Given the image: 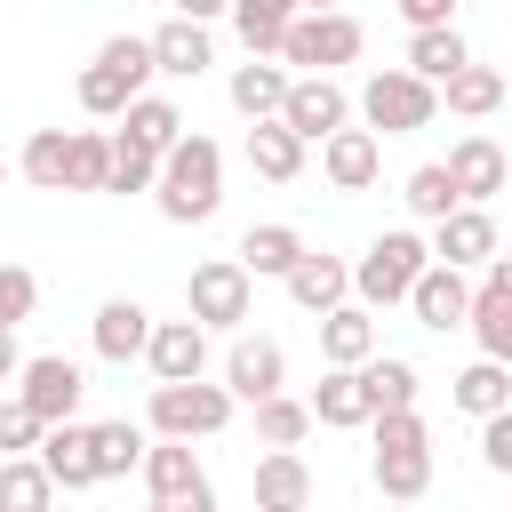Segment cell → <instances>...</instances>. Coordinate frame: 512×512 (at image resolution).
<instances>
[{
  "label": "cell",
  "instance_id": "6da1fadb",
  "mask_svg": "<svg viewBox=\"0 0 512 512\" xmlns=\"http://www.w3.org/2000/svg\"><path fill=\"white\" fill-rule=\"evenodd\" d=\"M152 192H160V216L168 224H208L216 200H224V152L216 136H176L152 168Z\"/></svg>",
  "mask_w": 512,
  "mask_h": 512
},
{
  "label": "cell",
  "instance_id": "7a4b0ae2",
  "mask_svg": "<svg viewBox=\"0 0 512 512\" xmlns=\"http://www.w3.org/2000/svg\"><path fill=\"white\" fill-rule=\"evenodd\" d=\"M432 112H440V88L424 72H408V64L368 72V88H360V120L376 136H416V128H432Z\"/></svg>",
  "mask_w": 512,
  "mask_h": 512
},
{
  "label": "cell",
  "instance_id": "3957f363",
  "mask_svg": "<svg viewBox=\"0 0 512 512\" xmlns=\"http://www.w3.org/2000/svg\"><path fill=\"white\" fill-rule=\"evenodd\" d=\"M272 56H280V64H304V72H336V64L360 56V16H344V8H304V16L280 24V48H272Z\"/></svg>",
  "mask_w": 512,
  "mask_h": 512
},
{
  "label": "cell",
  "instance_id": "277c9868",
  "mask_svg": "<svg viewBox=\"0 0 512 512\" xmlns=\"http://www.w3.org/2000/svg\"><path fill=\"white\" fill-rule=\"evenodd\" d=\"M144 80H152V48H144L136 32H112V40L96 48V64L80 72V112H96V120H120V104H128Z\"/></svg>",
  "mask_w": 512,
  "mask_h": 512
},
{
  "label": "cell",
  "instance_id": "5b68a950",
  "mask_svg": "<svg viewBox=\"0 0 512 512\" xmlns=\"http://www.w3.org/2000/svg\"><path fill=\"white\" fill-rule=\"evenodd\" d=\"M224 424H232V392H224V384H200V376L152 384V432H168V440H208V432H224Z\"/></svg>",
  "mask_w": 512,
  "mask_h": 512
},
{
  "label": "cell",
  "instance_id": "8992f818",
  "mask_svg": "<svg viewBox=\"0 0 512 512\" xmlns=\"http://www.w3.org/2000/svg\"><path fill=\"white\" fill-rule=\"evenodd\" d=\"M424 256H432V248H424L416 232H376V248L352 264V296H360L368 312L400 304V296H408V280L424 272Z\"/></svg>",
  "mask_w": 512,
  "mask_h": 512
},
{
  "label": "cell",
  "instance_id": "52a82bcc",
  "mask_svg": "<svg viewBox=\"0 0 512 512\" xmlns=\"http://www.w3.org/2000/svg\"><path fill=\"white\" fill-rule=\"evenodd\" d=\"M136 464H144V488H152L160 512H208V504H216V488H208L192 440H168V432H160V448H144Z\"/></svg>",
  "mask_w": 512,
  "mask_h": 512
},
{
  "label": "cell",
  "instance_id": "ba28073f",
  "mask_svg": "<svg viewBox=\"0 0 512 512\" xmlns=\"http://www.w3.org/2000/svg\"><path fill=\"white\" fill-rule=\"evenodd\" d=\"M248 296H256V280L240 272V256H208V264H192V280H184V304H192L200 328H240V320H248Z\"/></svg>",
  "mask_w": 512,
  "mask_h": 512
},
{
  "label": "cell",
  "instance_id": "9c48e42d",
  "mask_svg": "<svg viewBox=\"0 0 512 512\" xmlns=\"http://www.w3.org/2000/svg\"><path fill=\"white\" fill-rule=\"evenodd\" d=\"M464 328L480 336L488 360H512V264H504V256L480 264V288L464 296Z\"/></svg>",
  "mask_w": 512,
  "mask_h": 512
},
{
  "label": "cell",
  "instance_id": "30bf717a",
  "mask_svg": "<svg viewBox=\"0 0 512 512\" xmlns=\"http://www.w3.org/2000/svg\"><path fill=\"white\" fill-rule=\"evenodd\" d=\"M440 264H456V272H472V264H488L496 256V216H488V200H456L448 216H432V240H424Z\"/></svg>",
  "mask_w": 512,
  "mask_h": 512
},
{
  "label": "cell",
  "instance_id": "8fae6325",
  "mask_svg": "<svg viewBox=\"0 0 512 512\" xmlns=\"http://www.w3.org/2000/svg\"><path fill=\"white\" fill-rule=\"evenodd\" d=\"M80 368L64 360V352H40V360H16V400L40 416V424H56V416H72L80 408Z\"/></svg>",
  "mask_w": 512,
  "mask_h": 512
},
{
  "label": "cell",
  "instance_id": "7c38bea8",
  "mask_svg": "<svg viewBox=\"0 0 512 512\" xmlns=\"http://www.w3.org/2000/svg\"><path fill=\"white\" fill-rule=\"evenodd\" d=\"M344 112H352V104H344V88H336L328 72H304V80H288V96H280V112H272V120H288L304 144H320L328 128H344Z\"/></svg>",
  "mask_w": 512,
  "mask_h": 512
},
{
  "label": "cell",
  "instance_id": "4fadbf2b",
  "mask_svg": "<svg viewBox=\"0 0 512 512\" xmlns=\"http://www.w3.org/2000/svg\"><path fill=\"white\" fill-rule=\"evenodd\" d=\"M320 168H328L336 192H368L376 168H384V136L376 128H328L320 136Z\"/></svg>",
  "mask_w": 512,
  "mask_h": 512
},
{
  "label": "cell",
  "instance_id": "5bb4252c",
  "mask_svg": "<svg viewBox=\"0 0 512 512\" xmlns=\"http://www.w3.org/2000/svg\"><path fill=\"white\" fill-rule=\"evenodd\" d=\"M136 360H152L160 384H168V376H200V368H208V328H200L192 312H184V320H152Z\"/></svg>",
  "mask_w": 512,
  "mask_h": 512
},
{
  "label": "cell",
  "instance_id": "9a60e30c",
  "mask_svg": "<svg viewBox=\"0 0 512 512\" xmlns=\"http://www.w3.org/2000/svg\"><path fill=\"white\" fill-rule=\"evenodd\" d=\"M464 296H472V280H464L456 264L424 256V272L408 280V296H400V304H416V320H424V328H464Z\"/></svg>",
  "mask_w": 512,
  "mask_h": 512
},
{
  "label": "cell",
  "instance_id": "2e32d148",
  "mask_svg": "<svg viewBox=\"0 0 512 512\" xmlns=\"http://www.w3.org/2000/svg\"><path fill=\"white\" fill-rule=\"evenodd\" d=\"M32 456L48 464V480H56V488H96V456H88V424H72V416H56V424H40V440H32Z\"/></svg>",
  "mask_w": 512,
  "mask_h": 512
},
{
  "label": "cell",
  "instance_id": "e0dca14e",
  "mask_svg": "<svg viewBox=\"0 0 512 512\" xmlns=\"http://www.w3.org/2000/svg\"><path fill=\"white\" fill-rule=\"evenodd\" d=\"M280 376H288V360H280L272 336H240L224 352V392L232 400H264V392H280Z\"/></svg>",
  "mask_w": 512,
  "mask_h": 512
},
{
  "label": "cell",
  "instance_id": "ac0fdd59",
  "mask_svg": "<svg viewBox=\"0 0 512 512\" xmlns=\"http://www.w3.org/2000/svg\"><path fill=\"white\" fill-rule=\"evenodd\" d=\"M440 168H448L456 200H496V192H504V144H496V136H464Z\"/></svg>",
  "mask_w": 512,
  "mask_h": 512
},
{
  "label": "cell",
  "instance_id": "d6986e66",
  "mask_svg": "<svg viewBox=\"0 0 512 512\" xmlns=\"http://www.w3.org/2000/svg\"><path fill=\"white\" fill-rule=\"evenodd\" d=\"M320 352H328V368H360L368 352H376V312L368 304H328L320 312Z\"/></svg>",
  "mask_w": 512,
  "mask_h": 512
},
{
  "label": "cell",
  "instance_id": "ffe728a7",
  "mask_svg": "<svg viewBox=\"0 0 512 512\" xmlns=\"http://www.w3.org/2000/svg\"><path fill=\"white\" fill-rule=\"evenodd\" d=\"M248 168H256L264 184H296V176H304V136L264 112V120L248 128Z\"/></svg>",
  "mask_w": 512,
  "mask_h": 512
},
{
  "label": "cell",
  "instance_id": "44dd1931",
  "mask_svg": "<svg viewBox=\"0 0 512 512\" xmlns=\"http://www.w3.org/2000/svg\"><path fill=\"white\" fill-rule=\"evenodd\" d=\"M280 280H288V296H296L304 312H328V304H344V296H352V264H344V256H312V248H304Z\"/></svg>",
  "mask_w": 512,
  "mask_h": 512
},
{
  "label": "cell",
  "instance_id": "7402d4cb",
  "mask_svg": "<svg viewBox=\"0 0 512 512\" xmlns=\"http://www.w3.org/2000/svg\"><path fill=\"white\" fill-rule=\"evenodd\" d=\"M144 48H152V72H168V80H200L208 72V24H192V16L160 24Z\"/></svg>",
  "mask_w": 512,
  "mask_h": 512
},
{
  "label": "cell",
  "instance_id": "603a6c76",
  "mask_svg": "<svg viewBox=\"0 0 512 512\" xmlns=\"http://www.w3.org/2000/svg\"><path fill=\"white\" fill-rule=\"evenodd\" d=\"M296 256H304V232L296 224H248L240 232V272L248 280H280Z\"/></svg>",
  "mask_w": 512,
  "mask_h": 512
},
{
  "label": "cell",
  "instance_id": "cb8c5ba5",
  "mask_svg": "<svg viewBox=\"0 0 512 512\" xmlns=\"http://www.w3.org/2000/svg\"><path fill=\"white\" fill-rule=\"evenodd\" d=\"M144 328H152V312L136 304V296H112V304H96V360H136L144 352Z\"/></svg>",
  "mask_w": 512,
  "mask_h": 512
},
{
  "label": "cell",
  "instance_id": "d4e9b609",
  "mask_svg": "<svg viewBox=\"0 0 512 512\" xmlns=\"http://www.w3.org/2000/svg\"><path fill=\"white\" fill-rule=\"evenodd\" d=\"M304 408H312V424H336V432L368 424V384H360V368H328L320 392H312Z\"/></svg>",
  "mask_w": 512,
  "mask_h": 512
},
{
  "label": "cell",
  "instance_id": "484cf974",
  "mask_svg": "<svg viewBox=\"0 0 512 512\" xmlns=\"http://www.w3.org/2000/svg\"><path fill=\"white\" fill-rule=\"evenodd\" d=\"M376 488L392 504H416L432 488V440H408V448H376Z\"/></svg>",
  "mask_w": 512,
  "mask_h": 512
},
{
  "label": "cell",
  "instance_id": "4316f807",
  "mask_svg": "<svg viewBox=\"0 0 512 512\" xmlns=\"http://www.w3.org/2000/svg\"><path fill=\"white\" fill-rule=\"evenodd\" d=\"M256 504H264V512H296V504H312V472H304L296 448H272V456L256 464Z\"/></svg>",
  "mask_w": 512,
  "mask_h": 512
},
{
  "label": "cell",
  "instance_id": "83f0119b",
  "mask_svg": "<svg viewBox=\"0 0 512 512\" xmlns=\"http://www.w3.org/2000/svg\"><path fill=\"white\" fill-rule=\"evenodd\" d=\"M440 96H448V112H464V120H488V112L504 104V72H496V64H472V56H464V64H456V72L440 80Z\"/></svg>",
  "mask_w": 512,
  "mask_h": 512
},
{
  "label": "cell",
  "instance_id": "f1b7e54d",
  "mask_svg": "<svg viewBox=\"0 0 512 512\" xmlns=\"http://www.w3.org/2000/svg\"><path fill=\"white\" fill-rule=\"evenodd\" d=\"M120 120H128L120 136H128V144H144V152H168V144L184 136V112H176L168 96H144V88H136L128 104H120Z\"/></svg>",
  "mask_w": 512,
  "mask_h": 512
},
{
  "label": "cell",
  "instance_id": "f546056e",
  "mask_svg": "<svg viewBox=\"0 0 512 512\" xmlns=\"http://www.w3.org/2000/svg\"><path fill=\"white\" fill-rule=\"evenodd\" d=\"M112 136L104 128H64V192H104Z\"/></svg>",
  "mask_w": 512,
  "mask_h": 512
},
{
  "label": "cell",
  "instance_id": "4dcf8cb0",
  "mask_svg": "<svg viewBox=\"0 0 512 512\" xmlns=\"http://www.w3.org/2000/svg\"><path fill=\"white\" fill-rule=\"evenodd\" d=\"M0 504L8 512H40V504H56V480H48V464L24 448V456H0Z\"/></svg>",
  "mask_w": 512,
  "mask_h": 512
},
{
  "label": "cell",
  "instance_id": "1f68e13d",
  "mask_svg": "<svg viewBox=\"0 0 512 512\" xmlns=\"http://www.w3.org/2000/svg\"><path fill=\"white\" fill-rule=\"evenodd\" d=\"M464 56H472V48H464V32H456V24H424V32L408 40V72H424L432 88H440V80H448Z\"/></svg>",
  "mask_w": 512,
  "mask_h": 512
},
{
  "label": "cell",
  "instance_id": "d6a6232c",
  "mask_svg": "<svg viewBox=\"0 0 512 512\" xmlns=\"http://www.w3.org/2000/svg\"><path fill=\"white\" fill-rule=\"evenodd\" d=\"M280 96H288V72H280L272 56H248V64L232 72V104H240L248 120H264V112H280Z\"/></svg>",
  "mask_w": 512,
  "mask_h": 512
},
{
  "label": "cell",
  "instance_id": "836d02e7",
  "mask_svg": "<svg viewBox=\"0 0 512 512\" xmlns=\"http://www.w3.org/2000/svg\"><path fill=\"white\" fill-rule=\"evenodd\" d=\"M296 8H304V0H232L224 16L240 24V40H248V56H272V48H280V24H288Z\"/></svg>",
  "mask_w": 512,
  "mask_h": 512
},
{
  "label": "cell",
  "instance_id": "e575fe53",
  "mask_svg": "<svg viewBox=\"0 0 512 512\" xmlns=\"http://www.w3.org/2000/svg\"><path fill=\"white\" fill-rule=\"evenodd\" d=\"M456 408L464 416H488V408H512V376H504V360H472L464 376H456Z\"/></svg>",
  "mask_w": 512,
  "mask_h": 512
},
{
  "label": "cell",
  "instance_id": "d590c367",
  "mask_svg": "<svg viewBox=\"0 0 512 512\" xmlns=\"http://www.w3.org/2000/svg\"><path fill=\"white\" fill-rule=\"evenodd\" d=\"M248 408H256V440H264V448H296V440L312 432V408L288 400V392H264V400H248Z\"/></svg>",
  "mask_w": 512,
  "mask_h": 512
},
{
  "label": "cell",
  "instance_id": "8d00e7d4",
  "mask_svg": "<svg viewBox=\"0 0 512 512\" xmlns=\"http://www.w3.org/2000/svg\"><path fill=\"white\" fill-rule=\"evenodd\" d=\"M88 456H96V480H120V472L144 456V432H136L128 416H112V424H88Z\"/></svg>",
  "mask_w": 512,
  "mask_h": 512
},
{
  "label": "cell",
  "instance_id": "74e56055",
  "mask_svg": "<svg viewBox=\"0 0 512 512\" xmlns=\"http://www.w3.org/2000/svg\"><path fill=\"white\" fill-rule=\"evenodd\" d=\"M360 384H368V408H416V368H408V360L368 352V360H360Z\"/></svg>",
  "mask_w": 512,
  "mask_h": 512
},
{
  "label": "cell",
  "instance_id": "f35d334b",
  "mask_svg": "<svg viewBox=\"0 0 512 512\" xmlns=\"http://www.w3.org/2000/svg\"><path fill=\"white\" fill-rule=\"evenodd\" d=\"M152 168H160V152H144V144H128V136H112L104 192H152Z\"/></svg>",
  "mask_w": 512,
  "mask_h": 512
},
{
  "label": "cell",
  "instance_id": "ab89813d",
  "mask_svg": "<svg viewBox=\"0 0 512 512\" xmlns=\"http://www.w3.org/2000/svg\"><path fill=\"white\" fill-rule=\"evenodd\" d=\"M40 192H64V128H40L32 144H24V160H16Z\"/></svg>",
  "mask_w": 512,
  "mask_h": 512
},
{
  "label": "cell",
  "instance_id": "60d3db41",
  "mask_svg": "<svg viewBox=\"0 0 512 512\" xmlns=\"http://www.w3.org/2000/svg\"><path fill=\"white\" fill-rule=\"evenodd\" d=\"M400 200L432 224V216H448V208H456V184H448V168H440V160H424V168L408 176V192H400Z\"/></svg>",
  "mask_w": 512,
  "mask_h": 512
},
{
  "label": "cell",
  "instance_id": "b9f144b4",
  "mask_svg": "<svg viewBox=\"0 0 512 512\" xmlns=\"http://www.w3.org/2000/svg\"><path fill=\"white\" fill-rule=\"evenodd\" d=\"M32 304H40V280H32L24 264H0V328L32 320Z\"/></svg>",
  "mask_w": 512,
  "mask_h": 512
},
{
  "label": "cell",
  "instance_id": "7bdbcfd3",
  "mask_svg": "<svg viewBox=\"0 0 512 512\" xmlns=\"http://www.w3.org/2000/svg\"><path fill=\"white\" fill-rule=\"evenodd\" d=\"M480 464L488 472H512V408H488L480 416Z\"/></svg>",
  "mask_w": 512,
  "mask_h": 512
},
{
  "label": "cell",
  "instance_id": "ee69618b",
  "mask_svg": "<svg viewBox=\"0 0 512 512\" xmlns=\"http://www.w3.org/2000/svg\"><path fill=\"white\" fill-rule=\"evenodd\" d=\"M32 440H40V416L24 400H0V456H24Z\"/></svg>",
  "mask_w": 512,
  "mask_h": 512
},
{
  "label": "cell",
  "instance_id": "f6af8a7d",
  "mask_svg": "<svg viewBox=\"0 0 512 512\" xmlns=\"http://www.w3.org/2000/svg\"><path fill=\"white\" fill-rule=\"evenodd\" d=\"M400 16H408V32H424V24H456V0H400Z\"/></svg>",
  "mask_w": 512,
  "mask_h": 512
},
{
  "label": "cell",
  "instance_id": "bcb514c9",
  "mask_svg": "<svg viewBox=\"0 0 512 512\" xmlns=\"http://www.w3.org/2000/svg\"><path fill=\"white\" fill-rule=\"evenodd\" d=\"M168 8H176V16H192V24H208V16H224L232 0H168Z\"/></svg>",
  "mask_w": 512,
  "mask_h": 512
},
{
  "label": "cell",
  "instance_id": "7dc6e473",
  "mask_svg": "<svg viewBox=\"0 0 512 512\" xmlns=\"http://www.w3.org/2000/svg\"><path fill=\"white\" fill-rule=\"evenodd\" d=\"M16 360H24V352H16V328H0V384L16 376Z\"/></svg>",
  "mask_w": 512,
  "mask_h": 512
},
{
  "label": "cell",
  "instance_id": "c3c4849f",
  "mask_svg": "<svg viewBox=\"0 0 512 512\" xmlns=\"http://www.w3.org/2000/svg\"><path fill=\"white\" fill-rule=\"evenodd\" d=\"M304 8H336V0H304Z\"/></svg>",
  "mask_w": 512,
  "mask_h": 512
},
{
  "label": "cell",
  "instance_id": "681fc988",
  "mask_svg": "<svg viewBox=\"0 0 512 512\" xmlns=\"http://www.w3.org/2000/svg\"><path fill=\"white\" fill-rule=\"evenodd\" d=\"M0 184H8V160H0Z\"/></svg>",
  "mask_w": 512,
  "mask_h": 512
}]
</instances>
